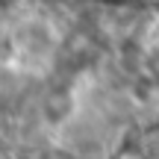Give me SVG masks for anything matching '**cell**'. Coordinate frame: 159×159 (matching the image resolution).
Returning <instances> with one entry per match:
<instances>
[{"label": "cell", "mask_w": 159, "mask_h": 159, "mask_svg": "<svg viewBox=\"0 0 159 159\" xmlns=\"http://www.w3.org/2000/svg\"><path fill=\"white\" fill-rule=\"evenodd\" d=\"M18 53H24L27 59H56V39H53L50 24L44 21H27L15 30V39H12Z\"/></svg>", "instance_id": "1"}]
</instances>
